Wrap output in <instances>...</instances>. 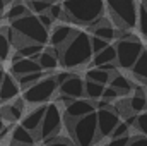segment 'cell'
Listing matches in <instances>:
<instances>
[{"mask_svg": "<svg viewBox=\"0 0 147 146\" xmlns=\"http://www.w3.org/2000/svg\"><path fill=\"white\" fill-rule=\"evenodd\" d=\"M41 77H43V71H39V72L24 74V76H19V77H16V79H17V83H19V88L26 89V88H29L31 84H34L36 81H39Z\"/></svg>", "mask_w": 147, "mask_h": 146, "instance_id": "obj_29", "label": "cell"}, {"mask_svg": "<svg viewBox=\"0 0 147 146\" xmlns=\"http://www.w3.org/2000/svg\"><path fill=\"white\" fill-rule=\"evenodd\" d=\"M92 59V48H91V36L86 31H75L72 38L62 46L60 52V62L67 69H75L80 65H86Z\"/></svg>", "mask_w": 147, "mask_h": 146, "instance_id": "obj_1", "label": "cell"}, {"mask_svg": "<svg viewBox=\"0 0 147 146\" xmlns=\"http://www.w3.org/2000/svg\"><path fill=\"white\" fill-rule=\"evenodd\" d=\"M146 3H147V0H146Z\"/></svg>", "mask_w": 147, "mask_h": 146, "instance_id": "obj_48", "label": "cell"}, {"mask_svg": "<svg viewBox=\"0 0 147 146\" xmlns=\"http://www.w3.org/2000/svg\"><path fill=\"white\" fill-rule=\"evenodd\" d=\"M111 19L123 29H134L137 24V2L135 0H105Z\"/></svg>", "mask_w": 147, "mask_h": 146, "instance_id": "obj_5", "label": "cell"}, {"mask_svg": "<svg viewBox=\"0 0 147 146\" xmlns=\"http://www.w3.org/2000/svg\"><path fill=\"white\" fill-rule=\"evenodd\" d=\"M69 76H72V74H70V72H58L57 76H53V77H55V81H57V84L60 86V84H62V83H63V81H65V79L69 77Z\"/></svg>", "mask_w": 147, "mask_h": 146, "instance_id": "obj_41", "label": "cell"}, {"mask_svg": "<svg viewBox=\"0 0 147 146\" xmlns=\"http://www.w3.org/2000/svg\"><path fill=\"white\" fill-rule=\"evenodd\" d=\"M96 120H98V139L110 138L111 131L120 122L118 112L113 108H96Z\"/></svg>", "mask_w": 147, "mask_h": 146, "instance_id": "obj_9", "label": "cell"}, {"mask_svg": "<svg viewBox=\"0 0 147 146\" xmlns=\"http://www.w3.org/2000/svg\"><path fill=\"white\" fill-rule=\"evenodd\" d=\"M130 141V136H121V138H111V141L106 146H127Z\"/></svg>", "mask_w": 147, "mask_h": 146, "instance_id": "obj_39", "label": "cell"}, {"mask_svg": "<svg viewBox=\"0 0 147 146\" xmlns=\"http://www.w3.org/2000/svg\"><path fill=\"white\" fill-rule=\"evenodd\" d=\"M7 146H21V145H17V143H14V141H10V145H7Z\"/></svg>", "mask_w": 147, "mask_h": 146, "instance_id": "obj_44", "label": "cell"}, {"mask_svg": "<svg viewBox=\"0 0 147 146\" xmlns=\"http://www.w3.org/2000/svg\"><path fill=\"white\" fill-rule=\"evenodd\" d=\"M105 91V84H99V83H94V81H84V96H87L89 100L96 102L101 98Z\"/></svg>", "mask_w": 147, "mask_h": 146, "instance_id": "obj_22", "label": "cell"}, {"mask_svg": "<svg viewBox=\"0 0 147 146\" xmlns=\"http://www.w3.org/2000/svg\"><path fill=\"white\" fill-rule=\"evenodd\" d=\"M36 16H38V19H39V23H41L46 29H50V28L53 26V19L50 17L48 12H41V14H36Z\"/></svg>", "mask_w": 147, "mask_h": 146, "instance_id": "obj_37", "label": "cell"}, {"mask_svg": "<svg viewBox=\"0 0 147 146\" xmlns=\"http://www.w3.org/2000/svg\"><path fill=\"white\" fill-rule=\"evenodd\" d=\"M127 146H147V138L142 136V134L140 136H134V138H130Z\"/></svg>", "mask_w": 147, "mask_h": 146, "instance_id": "obj_40", "label": "cell"}, {"mask_svg": "<svg viewBox=\"0 0 147 146\" xmlns=\"http://www.w3.org/2000/svg\"><path fill=\"white\" fill-rule=\"evenodd\" d=\"M105 0H65L63 10L69 21L77 24H89L105 16Z\"/></svg>", "mask_w": 147, "mask_h": 146, "instance_id": "obj_3", "label": "cell"}, {"mask_svg": "<svg viewBox=\"0 0 147 146\" xmlns=\"http://www.w3.org/2000/svg\"><path fill=\"white\" fill-rule=\"evenodd\" d=\"M12 76L14 77H19V76H24V74H29V72H39L41 67L38 64V60H33V59H28V57H22L16 62H12Z\"/></svg>", "mask_w": 147, "mask_h": 146, "instance_id": "obj_15", "label": "cell"}, {"mask_svg": "<svg viewBox=\"0 0 147 146\" xmlns=\"http://www.w3.org/2000/svg\"><path fill=\"white\" fill-rule=\"evenodd\" d=\"M51 3H53L51 0H28V2H26L28 9H29L33 14L48 12V9H50V5H51Z\"/></svg>", "mask_w": 147, "mask_h": 146, "instance_id": "obj_30", "label": "cell"}, {"mask_svg": "<svg viewBox=\"0 0 147 146\" xmlns=\"http://www.w3.org/2000/svg\"><path fill=\"white\" fill-rule=\"evenodd\" d=\"M92 35L103 38V40H106V41H113V40L116 38V31H115V28H113L111 24H105V26H96V28L92 29Z\"/></svg>", "mask_w": 147, "mask_h": 146, "instance_id": "obj_28", "label": "cell"}, {"mask_svg": "<svg viewBox=\"0 0 147 146\" xmlns=\"http://www.w3.org/2000/svg\"><path fill=\"white\" fill-rule=\"evenodd\" d=\"M128 110L130 113H140L147 110V96L146 95H132V98L128 100Z\"/></svg>", "mask_w": 147, "mask_h": 146, "instance_id": "obj_25", "label": "cell"}, {"mask_svg": "<svg viewBox=\"0 0 147 146\" xmlns=\"http://www.w3.org/2000/svg\"><path fill=\"white\" fill-rule=\"evenodd\" d=\"M137 26L144 38H147V3L142 2L137 9Z\"/></svg>", "mask_w": 147, "mask_h": 146, "instance_id": "obj_27", "label": "cell"}, {"mask_svg": "<svg viewBox=\"0 0 147 146\" xmlns=\"http://www.w3.org/2000/svg\"><path fill=\"white\" fill-rule=\"evenodd\" d=\"M91 60H92V65L94 67H99V65L108 64V62H116V48H115V45H108L101 52L92 53V59Z\"/></svg>", "mask_w": 147, "mask_h": 146, "instance_id": "obj_18", "label": "cell"}, {"mask_svg": "<svg viewBox=\"0 0 147 146\" xmlns=\"http://www.w3.org/2000/svg\"><path fill=\"white\" fill-rule=\"evenodd\" d=\"M24 98H14L12 103L5 105L3 108H0V113H2V119H7L10 122H17L19 119H22L24 115Z\"/></svg>", "mask_w": 147, "mask_h": 146, "instance_id": "obj_16", "label": "cell"}, {"mask_svg": "<svg viewBox=\"0 0 147 146\" xmlns=\"http://www.w3.org/2000/svg\"><path fill=\"white\" fill-rule=\"evenodd\" d=\"M60 126H62V112L58 108V105H57V103L46 105L43 120H41V126H39V129H38L39 139L43 141L45 138H48V136H51V134H58Z\"/></svg>", "mask_w": 147, "mask_h": 146, "instance_id": "obj_8", "label": "cell"}, {"mask_svg": "<svg viewBox=\"0 0 147 146\" xmlns=\"http://www.w3.org/2000/svg\"><path fill=\"white\" fill-rule=\"evenodd\" d=\"M3 74H5V72H3V71L0 69V84H2V79H3Z\"/></svg>", "mask_w": 147, "mask_h": 146, "instance_id": "obj_43", "label": "cell"}, {"mask_svg": "<svg viewBox=\"0 0 147 146\" xmlns=\"http://www.w3.org/2000/svg\"><path fill=\"white\" fill-rule=\"evenodd\" d=\"M10 132H12L10 141H14V143H17V145H21V146H34L36 145L34 132L24 129L22 126H16V127H12Z\"/></svg>", "mask_w": 147, "mask_h": 146, "instance_id": "obj_17", "label": "cell"}, {"mask_svg": "<svg viewBox=\"0 0 147 146\" xmlns=\"http://www.w3.org/2000/svg\"><path fill=\"white\" fill-rule=\"evenodd\" d=\"M48 14L53 21H69L67 14L63 10V5H60V3H51L48 9Z\"/></svg>", "mask_w": 147, "mask_h": 146, "instance_id": "obj_32", "label": "cell"}, {"mask_svg": "<svg viewBox=\"0 0 147 146\" xmlns=\"http://www.w3.org/2000/svg\"><path fill=\"white\" fill-rule=\"evenodd\" d=\"M58 89V84L55 81L53 76H43L39 81H36L34 84H31L29 88L24 89V102L26 103H46L53 95L55 91Z\"/></svg>", "mask_w": 147, "mask_h": 146, "instance_id": "obj_6", "label": "cell"}, {"mask_svg": "<svg viewBox=\"0 0 147 146\" xmlns=\"http://www.w3.org/2000/svg\"><path fill=\"white\" fill-rule=\"evenodd\" d=\"M134 127H137V131H139L142 136H146L147 138V110L140 112V113H137V119H135Z\"/></svg>", "mask_w": 147, "mask_h": 146, "instance_id": "obj_33", "label": "cell"}, {"mask_svg": "<svg viewBox=\"0 0 147 146\" xmlns=\"http://www.w3.org/2000/svg\"><path fill=\"white\" fill-rule=\"evenodd\" d=\"M41 50H43V45H38V43H22L16 48V52L21 57H28L33 60H38V55L41 53Z\"/></svg>", "mask_w": 147, "mask_h": 146, "instance_id": "obj_21", "label": "cell"}, {"mask_svg": "<svg viewBox=\"0 0 147 146\" xmlns=\"http://www.w3.org/2000/svg\"><path fill=\"white\" fill-rule=\"evenodd\" d=\"M55 2H60V0H55Z\"/></svg>", "mask_w": 147, "mask_h": 146, "instance_id": "obj_47", "label": "cell"}, {"mask_svg": "<svg viewBox=\"0 0 147 146\" xmlns=\"http://www.w3.org/2000/svg\"><path fill=\"white\" fill-rule=\"evenodd\" d=\"M0 67H2V60H0Z\"/></svg>", "mask_w": 147, "mask_h": 146, "instance_id": "obj_46", "label": "cell"}, {"mask_svg": "<svg viewBox=\"0 0 147 146\" xmlns=\"http://www.w3.org/2000/svg\"><path fill=\"white\" fill-rule=\"evenodd\" d=\"M86 77L89 81H94V83H99V84H108L111 79V72L108 71H103L101 67H91L87 72H86Z\"/></svg>", "mask_w": 147, "mask_h": 146, "instance_id": "obj_24", "label": "cell"}, {"mask_svg": "<svg viewBox=\"0 0 147 146\" xmlns=\"http://www.w3.org/2000/svg\"><path fill=\"white\" fill-rule=\"evenodd\" d=\"M103 71H108V72H113L115 69H116V62H108V64H103V65H99Z\"/></svg>", "mask_w": 147, "mask_h": 146, "instance_id": "obj_42", "label": "cell"}, {"mask_svg": "<svg viewBox=\"0 0 147 146\" xmlns=\"http://www.w3.org/2000/svg\"><path fill=\"white\" fill-rule=\"evenodd\" d=\"M31 10L28 9V5L24 3V2H14L12 5H10V9L7 10V19L9 21H14V19H19V17H22V16H26V14H29Z\"/></svg>", "mask_w": 147, "mask_h": 146, "instance_id": "obj_26", "label": "cell"}, {"mask_svg": "<svg viewBox=\"0 0 147 146\" xmlns=\"http://www.w3.org/2000/svg\"><path fill=\"white\" fill-rule=\"evenodd\" d=\"M10 28L16 31V41L14 46L17 48L22 43H38V45H46L48 43V29L39 23L36 14L29 12L19 19L10 21Z\"/></svg>", "mask_w": 147, "mask_h": 146, "instance_id": "obj_2", "label": "cell"}, {"mask_svg": "<svg viewBox=\"0 0 147 146\" xmlns=\"http://www.w3.org/2000/svg\"><path fill=\"white\" fill-rule=\"evenodd\" d=\"M2 127H3V119L0 117V129H2Z\"/></svg>", "mask_w": 147, "mask_h": 146, "instance_id": "obj_45", "label": "cell"}, {"mask_svg": "<svg viewBox=\"0 0 147 146\" xmlns=\"http://www.w3.org/2000/svg\"><path fill=\"white\" fill-rule=\"evenodd\" d=\"M19 95V83L12 74H3L0 84V103H9Z\"/></svg>", "mask_w": 147, "mask_h": 146, "instance_id": "obj_11", "label": "cell"}, {"mask_svg": "<svg viewBox=\"0 0 147 146\" xmlns=\"http://www.w3.org/2000/svg\"><path fill=\"white\" fill-rule=\"evenodd\" d=\"M96 110V105L92 100H86V98H74L70 103H67L65 107V120H77L91 112Z\"/></svg>", "mask_w": 147, "mask_h": 146, "instance_id": "obj_10", "label": "cell"}, {"mask_svg": "<svg viewBox=\"0 0 147 146\" xmlns=\"http://www.w3.org/2000/svg\"><path fill=\"white\" fill-rule=\"evenodd\" d=\"M60 95L70 96V98H82L84 96V81L79 76H69L60 86Z\"/></svg>", "mask_w": 147, "mask_h": 146, "instance_id": "obj_12", "label": "cell"}, {"mask_svg": "<svg viewBox=\"0 0 147 146\" xmlns=\"http://www.w3.org/2000/svg\"><path fill=\"white\" fill-rule=\"evenodd\" d=\"M116 65L121 69H130L139 55L144 52V45L137 40H118L116 45Z\"/></svg>", "mask_w": 147, "mask_h": 146, "instance_id": "obj_7", "label": "cell"}, {"mask_svg": "<svg viewBox=\"0 0 147 146\" xmlns=\"http://www.w3.org/2000/svg\"><path fill=\"white\" fill-rule=\"evenodd\" d=\"M120 96V93L115 89V88H111V86H105V91H103V95H101V98L103 100H106V102H113L115 98H118Z\"/></svg>", "mask_w": 147, "mask_h": 146, "instance_id": "obj_36", "label": "cell"}, {"mask_svg": "<svg viewBox=\"0 0 147 146\" xmlns=\"http://www.w3.org/2000/svg\"><path fill=\"white\" fill-rule=\"evenodd\" d=\"M130 69H132L134 76H135L139 81H142V83L147 81V50L146 48H144V52L139 55V59L135 60V64H134Z\"/></svg>", "mask_w": 147, "mask_h": 146, "instance_id": "obj_20", "label": "cell"}, {"mask_svg": "<svg viewBox=\"0 0 147 146\" xmlns=\"http://www.w3.org/2000/svg\"><path fill=\"white\" fill-rule=\"evenodd\" d=\"M46 146H75V143H74L72 139H69V138L58 134L57 141H53V143H50V145H46Z\"/></svg>", "mask_w": 147, "mask_h": 146, "instance_id": "obj_38", "label": "cell"}, {"mask_svg": "<svg viewBox=\"0 0 147 146\" xmlns=\"http://www.w3.org/2000/svg\"><path fill=\"white\" fill-rule=\"evenodd\" d=\"M10 52H12V45L5 36V28H0V60L9 59Z\"/></svg>", "mask_w": 147, "mask_h": 146, "instance_id": "obj_31", "label": "cell"}, {"mask_svg": "<svg viewBox=\"0 0 147 146\" xmlns=\"http://www.w3.org/2000/svg\"><path fill=\"white\" fill-rule=\"evenodd\" d=\"M110 84L111 88H115L120 95H123V93H128V91H132V83L125 77V76H121V74H116V76H111L110 79Z\"/></svg>", "mask_w": 147, "mask_h": 146, "instance_id": "obj_23", "label": "cell"}, {"mask_svg": "<svg viewBox=\"0 0 147 146\" xmlns=\"http://www.w3.org/2000/svg\"><path fill=\"white\" fill-rule=\"evenodd\" d=\"M45 108H46V105L41 103V107L28 112L26 115H22L21 126H22L24 129L31 131V132H38V129H39V126H41V120H43V115H45Z\"/></svg>", "mask_w": 147, "mask_h": 146, "instance_id": "obj_14", "label": "cell"}, {"mask_svg": "<svg viewBox=\"0 0 147 146\" xmlns=\"http://www.w3.org/2000/svg\"><path fill=\"white\" fill-rule=\"evenodd\" d=\"M38 64H39L41 71H53V69H57V67H58L60 60H58V57H57V55H53L50 50L43 48V50H41V53L38 55Z\"/></svg>", "mask_w": 147, "mask_h": 146, "instance_id": "obj_19", "label": "cell"}, {"mask_svg": "<svg viewBox=\"0 0 147 146\" xmlns=\"http://www.w3.org/2000/svg\"><path fill=\"white\" fill-rule=\"evenodd\" d=\"M69 131L72 134V141L75 146H92L98 141V120L96 110L77 119V120H65Z\"/></svg>", "mask_w": 147, "mask_h": 146, "instance_id": "obj_4", "label": "cell"}, {"mask_svg": "<svg viewBox=\"0 0 147 146\" xmlns=\"http://www.w3.org/2000/svg\"><path fill=\"white\" fill-rule=\"evenodd\" d=\"M74 33H75V31H74L69 24H58V26H55V28H53L51 35H48V41H50V45H51V46L62 48V46H63V45L72 38Z\"/></svg>", "mask_w": 147, "mask_h": 146, "instance_id": "obj_13", "label": "cell"}, {"mask_svg": "<svg viewBox=\"0 0 147 146\" xmlns=\"http://www.w3.org/2000/svg\"><path fill=\"white\" fill-rule=\"evenodd\" d=\"M128 129H130V127H128L125 122H121V120H120V122L115 126V129L111 131L110 138H121V136H127V134H128Z\"/></svg>", "mask_w": 147, "mask_h": 146, "instance_id": "obj_35", "label": "cell"}, {"mask_svg": "<svg viewBox=\"0 0 147 146\" xmlns=\"http://www.w3.org/2000/svg\"><path fill=\"white\" fill-rule=\"evenodd\" d=\"M110 45V41H106V40H103V38L99 36H91V48H92V53H98V52H101L105 46H108Z\"/></svg>", "mask_w": 147, "mask_h": 146, "instance_id": "obj_34", "label": "cell"}]
</instances>
